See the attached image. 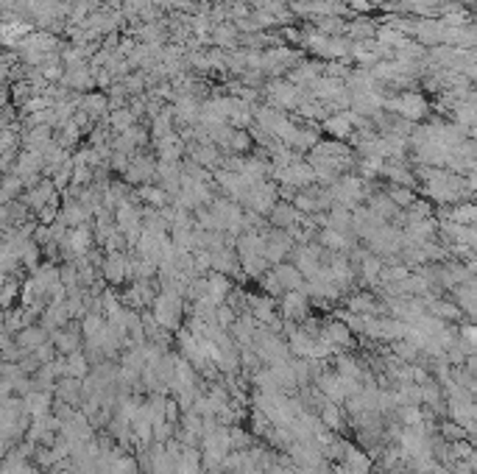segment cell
<instances>
[{
  "instance_id": "19",
  "label": "cell",
  "mask_w": 477,
  "mask_h": 474,
  "mask_svg": "<svg viewBox=\"0 0 477 474\" xmlns=\"http://www.w3.org/2000/svg\"><path fill=\"white\" fill-rule=\"evenodd\" d=\"M249 310H251V315L257 318V324H271L274 321V299L271 296H251L249 299Z\"/></svg>"
},
{
  "instance_id": "20",
  "label": "cell",
  "mask_w": 477,
  "mask_h": 474,
  "mask_svg": "<svg viewBox=\"0 0 477 474\" xmlns=\"http://www.w3.org/2000/svg\"><path fill=\"white\" fill-rule=\"evenodd\" d=\"M377 42H382V45L399 50V48H405L407 42H411V37H407L405 31H399L396 26H380V28H377Z\"/></svg>"
},
{
  "instance_id": "22",
  "label": "cell",
  "mask_w": 477,
  "mask_h": 474,
  "mask_svg": "<svg viewBox=\"0 0 477 474\" xmlns=\"http://www.w3.org/2000/svg\"><path fill=\"white\" fill-rule=\"evenodd\" d=\"M17 344H20L23 352H34L37 346L45 344V329L42 326H26V329H20Z\"/></svg>"
},
{
  "instance_id": "31",
  "label": "cell",
  "mask_w": 477,
  "mask_h": 474,
  "mask_svg": "<svg viewBox=\"0 0 477 474\" xmlns=\"http://www.w3.org/2000/svg\"><path fill=\"white\" fill-rule=\"evenodd\" d=\"M165 419L171 424H176V419H179V402L176 399H168V404H165Z\"/></svg>"
},
{
  "instance_id": "33",
  "label": "cell",
  "mask_w": 477,
  "mask_h": 474,
  "mask_svg": "<svg viewBox=\"0 0 477 474\" xmlns=\"http://www.w3.org/2000/svg\"><path fill=\"white\" fill-rule=\"evenodd\" d=\"M471 391H477V382H474V385H471Z\"/></svg>"
},
{
  "instance_id": "14",
  "label": "cell",
  "mask_w": 477,
  "mask_h": 474,
  "mask_svg": "<svg viewBox=\"0 0 477 474\" xmlns=\"http://www.w3.org/2000/svg\"><path fill=\"white\" fill-rule=\"evenodd\" d=\"M210 279V290H207V299L215 304V307H221V304H226V296L232 293V282H229V277L226 274H213L207 277Z\"/></svg>"
},
{
  "instance_id": "25",
  "label": "cell",
  "mask_w": 477,
  "mask_h": 474,
  "mask_svg": "<svg viewBox=\"0 0 477 474\" xmlns=\"http://www.w3.org/2000/svg\"><path fill=\"white\" fill-rule=\"evenodd\" d=\"M90 374V360L81 355V352H73L67 355V377H76V379H84Z\"/></svg>"
},
{
  "instance_id": "15",
  "label": "cell",
  "mask_w": 477,
  "mask_h": 474,
  "mask_svg": "<svg viewBox=\"0 0 477 474\" xmlns=\"http://www.w3.org/2000/svg\"><path fill=\"white\" fill-rule=\"evenodd\" d=\"M137 120H140V117L131 112V106H126V109H115V112L106 115V126L112 128V134H123V131L134 128V126H137Z\"/></svg>"
},
{
  "instance_id": "29",
  "label": "cell",
  "mask_w": 477,
  "mask_h": 474,
  "mask_svg": "<svg viewBox=\"0 0 477 474\" xmlns=\"http://www.w3.org/2000/svg\"><path fill=\"white\" fill-rule=\"evenodd\" d=\"M260 285H262V290H265L268 296H285V293H288V290L282 288L280 277H277V270H265V274L260 277Z\"/></svg>"
},
{
  "instance_id": "32",
  "label": "cell",
  "mask_w": 477,
  "mask_h": 474,
  "mask_svg": "<svg viewBox=\"0 0 477 474\" xmlns=\"http://www.w3.org/2000/svg\"><path fill=\"white\" fill-rule=\"evenodd\" d=\"M277 3H285V6H293V3H299V0H277Z\"/></svg>"
},
{
  "instance_id": "2",
  "label": "cell",
  "mask_w": 477,
  "mask_h": 474,
  "mask_svg": "<svg viewBox=\"0 0 477 474\" xmlns=\"http://www.w3.org/2000/svg\"><path fill=\"white\" fill-rule=\"evenodd\" d=\"M262 95L268 98L265 103H271V106H277V109H282V112H288V109L296 112L302 87L291 84L288 79H268L265 87H262Z\"/></svg>"
},
{
  "instance_id": "8",
  "label": "cell",
  "mask_w": 477,
  "mask_h": 474,
  "mask_svg": "<svg viewBox=\"0 0 477 474\" xmlns=\"http://www.w3.org/2000/svg\"><path fill=\"white\" fill-rule=\"evenodd\" d=\"M101 270H104V279L112 282V285H123L126 279H131V274H128V259H126L123 251H117V254H106Z\"/></svg>"
},
{
  "instance_id": "26",
  "label": "cell",
  "mask_w": 477,
  "mask_h": 474,
  "mask_svg": "<svg viewBox=\"0 0 477 474\" xmlns=\"http://www.w3.org/2000/svg\"><path fill=\"white\" fill-rule=\"evenodd\" d=\"M251 146H254V137H251V131L249 128H235V134H232V143H229V151L232 154H249L251 151Z\"/></svg>"
},
{
  "instance_id": "13",
  "label": "cell",
  "mask_w": 477,
  "mask_h": 474,
  "mask_svg": "<svg viewBox=\"0 0 477 474\" xmlns=\"http://www.w3.org/2000/svg\"><path fill=\"white\" fill-rule=\"evenodd\" d=\"M274 270H277V277H280V282H282L285 290H302L304 282H307V277L302 274V270L293 262H280V265H274Z\"/></svg>"
},
{
  "instance_id": "1",
  "label": "cell",
  "mask_w": 477,
  "mask_h": 474,
  "mask_svg": "<svg viewBox=\"0 0 477 474\" xmlns=\"http://www.w3.org/2000/svg\"><path fill=\"white\" fill-rule=\"evenodd\" d=\"M385 112L402 117V120H411V123H419L425 115H427V101L422 92L416 90H405L402 95H393V98H385Z\"/></svg>"
},
{
  "instance_id": "12",
  "label": "cell",
  "mask_w": 477,
  "mask_h": 474,
  "mask_svg": "<svg viewBox=\"0 0 477 474\" xmlns=\"http://www.w3.org/2000/svg\"><path fill=\"white\" fill-rule=\"evenodd\" d=\"M81 112H87L93 120H106L109 115V95L101 90H93L87 95H81Z\"/></svg>"
},
{
  "instance_id": "27",
  "label": "cell",
  "mask_w": 477,
  "mask_h": 474,
  "mask_svg": "<svg viewBox=\"0 0 477 474\" xmlns=\"http://www.w3.org/2000/svg\"><path fill=\"white\" fill-rule=\"evenodd\" d=\"M53 344L61 355H73V352H79V332H73V329L70 332H56Z\"/></svg>"
},
{
  "instance_id": "5",
  "label": "cell",
  "mask_w": 477,
  "mask_h": 474,
  "mask_svg": "<svg viewBox=\"0 0 477 474\" xmlns=\"http://www.w3.org/2000/svg\"><path fill=\"white\" fill-rule=\"evenodd\" d=\"M293 248V235L288 229H274V232H265V259L271 265H280Z\"/></svg>"
},
{
  "instance_id": "3",
  "label": "cell",
  "mask_w": 477,
  "mask_h": 474,
  "mask_svg": "<svg viewBox=\"0 0 477 474\" xmlns=\"http://www.w3.org/2000/svg\"><path fill=\"white\" fill-rule=\"evenodd\" d=\"M151 313H154V318H157L165 329H176L179 315H182V296L173 293V290H162V293L154 299Z\"/></svg>"
},
{
  "instance_id": "7",
  "label": "cell",
  "mask_w": 477,
  "mask_h": 474,
  "mask_svg": "<svg viewBox=\"0 0 477 474\" xmlns=\"http://www.w3.org/2000/svg\"><path fill=\"white\" fill-rule=\"evenodd\" d=\"M90 218H93V210L84 207L79 198H67V201H64V207H61V213H59V221H61L64 226H70V229L87 226Z\"/></svg>"
},
{
  "instance_id": "17",
  "label": "cell",
  "mask_w": 477,
  "mask_h": 474,
  "mask_svg": "<svg viewBox=\"0 0 477 474\" xmlns=\"http://www.w3.org/2000/svg\"><path fill=\"white\" fill-rule=\"evenodd\" d=\"M137 195L146 201L148 207H157V210H162V207H168V201H171V195H168V190L162 187V184H143V187H137Z\"/></svg>"
},
{
  "instance_id": "11",
  "label": "cell",
  "mask_w": 477,
  "mask_h": 474,
  "mask_svg": "<svg viewBox=\"0 0 477 474\" xmlns=\"http://www.w3.org/2000/svg\"><path fill=\"white\" fill-rule=\"evenodd\" d=\"M93 226H79V229H70V243H67V251L64 254H70V257H87L90 248H93Z\"/></svg>"
},
{
  "instance_id": "16",
  "label": "cell",
  "mask_w": 477,
  "mask_h": 474,
  "mask_svg": "<svg viewBox=\"0 0 477 474\" xmlns=\"http://www.w3.org/2000/svg\"><path fill=\"white\" fill-rule=\"evenodd\" d=\"M26 411H28V416L31 419H39V416H50L48 411H50V393L48 391H31V393H26Z\"/></svg>"
},
{
  "instance_id": "18",
  "label": "cell",
  "mask_w": 477,
  "mask_h": 474,
  "mask_svg": "<svg viewBox=\"0 0 477 474\" xmlns=\"http://www.w3.org/2000/svg\"><path fill=\"white\" fill-rule=\"evenodd\" d=\"M324 337H327V341L329 344H335V346H349L352 344V329L344 324V321H329L327 326H324V332H321Z\"/></svg>"
},
{
  "instance_id": "10",
  "label": "cell",
  "mask_w": 477,
  "mask_h": 474,
  "mask_svg": "<svg viewBox=\"0 0 477 474\" xmlns=\"http://www.w3.org/2000/svg\"><path fill=\"white\" fill-rule=\"evenodd\" d=\"M268 221H271V226H274V229H293L302 221V213L291 204V201H280V204L274 207V213L268 215Z\"/></svg>"
},
{
  "instance_id": "6",
  "label": "cell",
  "mask_w": 477,
  "mask_h": 474,
  "mask_svg": "<svg viewBox=\"0 0 477 474\" xmlns=\"http://www.w3.org/2000/svg\"><path fill=\"white\" fill-rule=\"evenodd\" d=\"M61 87H67L70 92H79V95H87L93 92L98 84H95V70L90 64H81V67H73V70H67L64 79L59 81Z\"/></svg>"
},
{
  "instance_id": "4",
  "label": "cell",
  "mask_w": 477,
  "mask_h": 474,
  "mask_svg": "<svg viewBox=\"0 0 477 474\" xmlns=\"http://www.w3.org/2000/svg\"><path fill=\"white\" fill-rule=\"evenodd\" d=\"M59 187L53 184V179H39L34 187H28L26 192H23V204L28 207V210H34V213H39L42 207H48V204H59Z\"/></svg>"
},
{
  "instance_id": "23",
  "label": "cell",
  "mask_w": 477,
  "mask_h": 474,
  "mask_svg": "<svg viewBox=\"0 0 477 474\" xmlns=\"http://www.w3.org/2000/svg\"><path fill=\"white\" fill-rule=\"evenodd\" d=\"M388 195H391V201H393L396 207H405V210L413 207L416 201H419L416 192H413V187H402V184H391L388 187Z\"/></svg>"
},
{
  "instance_id": "24",
  "label": "cell",
  "mask_w": 477,
  "mask_h": 474,
  "mask_svg": "<svg viewBox=\"0 0 477 474\" xmlns=\"http://www.w3.org/2000/svg\"><path fill=\"white\" fill-rule=\"evenodd\" d=\"M452 224H463V226H477V204H458L449 213Z\"/></svg>"
},
{
  "instance_id": "30",
  "label": "cell",
  "mask_w": 477,
  "mask_h": 474,
  "mask_svg": "<svg viewBox=\"0 0 477 474\" xmlns=\"http://www.w3.org/2000/svg\"><path fill=\"white\" fill-rule=\"evenodd\" d=\"M321 416H324V419H321V422H324V427H335V430L340 427V411L335 408L332 402H329L327 408H324V413H321Z\"/></svg>"
},
{
  "instance_id": "28",
  "label": "cell",
  "mask_w": 477,
  "mask_h": 474,
  "mask_svg": "<svg viewBox=\"0 0 477 474\" xmlns=\"http://www.w3.org/2000/svg\"><path fill=\"white\" fill-rule=\"evenodd\" d=\"M349 313H358V315H374L377 313V302L369 296V293H358L349 299Z\"/></svg>"
},
{
  "instance_id": "21",
  "label": "cell",
  "mask_w": 477,
  "mask_h": 474,
  "mask_svg": "<svg viewBox=\"0 0 477 474\" xmlns=\"http://www.w3.org/2000/svg\"><path fill=\"white\" fill-rule=\"evenodd\" d=\"M318 237H321V246L329 248V251H347L352 246V240L347 237V232H338V229H329V226H324Z\"/></svg>"
},
{
  "instance_id": "9",
  "label": "cell",
  "mask_w": 477,
  "mask_h": 474,
  "mask_svg": "<svg viewBox=\"0 0 477 474\" xmlns=\"http://www.w3.org/2000/svg\"><path fill=\"white\" fill-rule=\"evenodd\" d=\"M310 313V296L304 290H288L282 296V315L291 321H302Z\"/></svg>"
}]
</instances>
